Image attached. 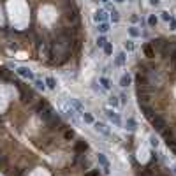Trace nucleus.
I'll list each match as a JSON object with an SVG mask.
<instances>
[{
	"label": "nucleus",
	"instance_id": "1",
	"mask_svg": "<svg viewBox=\"0 0 176 176\" xmlns=\"http://www.w3.org/2000/svg\"><path fill=\"white\" fill-rule=\"evenodd\" d=\"M150 122H152V127H153V130H159V132H160V130H164V129L167 127V122H166V118H164V116H159V115H155V116H153Z\"/></svg>",
	"mask_w": 176,
	"mask_h": 176
},
{
	"label": "nucleus",
	"instance_id": "2",
	"mask_svg": "<svg viewBox=\"0 0 176 176\" xmlns=\"http://www.w3.org/2000/svg\"><path fill=\"white\" fill-rule=\"evenodd\" d=\"M104 115H106V116L109 118V122H113L116 127H120V125H122V118H120V116H118V113H115L113 109H109V108H108V109H104Z\"/></svg>",
	"mask_w": 176,
	"mask_h": 176
},
{
	"label": "nucleus",
	"instance_id": "3",
	"mask_svg": "<svg viewBox=\"0 0 176 176\" xmlns=\"http://www.w3.org/2000/svg\"><path fill=\"white\" fill-rule=\"evenodd\" d=\"M53 115H55V113H53V108H51L49 104H46L42 109H39V116H41V120H44V122H48Z\"/></svg>",
	"mask_w": 176,
	"mask_h": 176
},
{
	"label": "nucleus",
	"instance_id": "4",
	"mask_svg": "<svg viewBox=\"0 0 176 176\" xmlns=\"http://www.w3.org/2000/svg\"><path fill=\"white\" fill-rule=\"evenodd\" d=\"M88 150V143L85 141V139H79V141H76V145H74V152L78 153V155H85V152Z\"/></svg>",
	"mask_w": 176,
	"mask_h": 176
},
{
	"label": "nucleus",
	"instance_id": "5",
	"mask_svg": "<svg viewBox=\"0 0 176 176\" xmlns=\"http://www.w3.org/2000/svg\"><path fill=\"white\" fill-rule=\"evenodd\" d=\"M93 127H95V130H97V132H100L102 136H111V130L108 129V125H106V123H100V122H93Z\"/></svg>",
	"mask_w": 176,
	"mask_h": 176
},
{
	"label": "nucleus",
	"instance_id": "6",
	"mask_svg": "<svg viewBox=\"0 0 176 176\" xmlns=\"http://www.w3.org/2000/svg\"><path fill=\"white\" fill-rule=\"evenodd\" d=\"M46 123H48V127H49L51 130H53V129H58V127H62V120H60V116H56V115H53V116H51V118H49Z\"/></svg>",
	"mask_w": 176,
	"mask_h": 176
},
{
	"label": "nucleus",
	"instance_id": "7",
	"mask_svg": "<svg viewBox=\"0 0 176 176\" xmlns=\"http://www.w3.org/2000/svg\"><path fill=\"white\" fill-rule=\"evenodd\" d=\"M16 72H18L21 78H25V79H33V74H32V71H30L28 67H18Z\"/></svg>",
	"mask_w": 176,
	"mask_h": 176
},
{
	"label": "nucleus",
	"instance_id": "8",
	"mask_svg": "<svg viewBox=\"0 0 176 176\" xmlns=\"http://www.w3.org/2000/svg\"><path fill=\"white\" fill-rule=\"evenodd\" d=\"M130 83H132V78H130L129 74H123V76L120 78V86H122V88H127Z\"/></svg>",
	"mask_w": 176,
	"mask_h": 176
},
{
	"label": "nucleus",
	"instance_id": "9",
	"mask_svg": "<svg viewBox=\"0 0 176 176\" xmlns=\"http://www.w3.org/2000/svg\"><path fill=\"white\" fill-rule=\"evenodd\" d=\"M125 129H127V130H130V132H134V130L138 129L136 120H134V118H127V122H125Z\"/></svg>",
	"mask_w": 176,
	"mask_h": 176
},
{
	"label": "nucleus",
	"instance_id": "10",
	"mask_svg": "<svg viewBox=\"0 0 176 176\" xmlns=\"http://www.w3.org/2000/svg\"><path fill=\"white\" fill-rule=\"evenodd\" d=\"M141 109H143V113H145V116H146L148 120H152V118L155 116V111H153L152 108H148V106H141Z\"/></svg>",
	"mask_w": 176,
	"mask_h": 176
},
{
	"label": "nucleus",
	"instance_id": "11",
	"mask_svg": "<svg viewBox=\"0 0 176 176\" xmlns=\"http://www.w3.org/2000/svg\"><path fill=\"white\" fill-rule=\"evenodd\" d=\"M97 160H99V164H100L102 167H109V162H108V159H106L104 153H99V155H97Z\"/></svg>",
	"mask_w": 176,
	"mask_h": 176
},
{
	"label": "nucleus",
	"instance_id": "12",
	"mask_svg": "<svg viewBox=\"0 0 176 176\" xmlns=\"http://www.w3.org/2000/svg\"><path fill=\"white\" fill-rule=\"evenodd\" d=\"M33 99H35L33 92H23V102H33Z\"/></svg>",
	"mask_w": 176,
	"mask_h": 176
},
{
	"label": "nucleus",
	"instance_id": "13",
	"mask_svg": "<svg viewBox=\"0 0 176 176\" xmlns=\"http://www.w3.org/2000/svg\"><path fill=\"white\" fill-rule=\"evenodd\" d=\"M69 102L74 106V109H76V111L83 113V106H81V102H79V100H76V99H69Z\"/></svg>",
	"mask_w": 176,
	"mask_h": 176
},
{
	"label": "nucleus",
	"instance_id": "14",
	"mask_svg": "<svg viewBox=\"0 0 176 176\" xmlns=\"http://www.w3.org/2000/svg\"><path fill=\"white\" fill-rule=\"evenodd\" d=\"M162 132V136H164V139L167 141V139H171V138H175V132H173V129H164V130H160Z\"/></svg>",
	"mask_w": 176,
	"mask_h": 176
},
{
	"label": "nucleus",
	"instance_id": "15",
	"mask_svg": "<svg viewBox=\"0 0 176 176\" xmlns=\"http://www.w3.org/2000/svg\"><path fill=\"white\" fill-rule=\"evenodd\" d=\"M99 81H100V85H102L104 90H111V81H109L108 78H100Z\"/></svg>",
	"mask_w": 176,
	"mask_h": 176
},
{
	"label": "nucleus",
	"instance_id": "16",
	"mask_svg": "<svg viewBox=\"0 0 176 176\" xmlns=\"http://www.w3.org/2000/svg\"><path fill=\"white\" fill-rule=\"evenodd\" d=\"M145 55H146L148 58H153V56H155V49H153L152 46H145Z\"/></svg>",
	"mask_w": 176,
	"mask_h": 176
},
{
	"label": "nucleus",
	"instance_id": "17",
	"mask_svg": "<svg viewBox=\"0 0 176 176\" xmlns=\"http://www.w3.org/2000/svg\"><path fill=\"white\" fill-rule=\"evenodd\" d=\"M44 83H46V86H48V88H51V90H55V88H56V81H55V78H48Z\"/></svg>",
	"mask_w": 176,
	"mask_h": 176
},
{
	"label": "nucleus",
	"instance_id": "18",
	"mask_svg": "<svg viewBox=\"0 0 176 176\" xmlns=\"http://www.w3.org/2000/svg\"><path fill=\"white\" fill-rule=\"evenodd\" d=\"M81 116H83L85 123H92V125H93V122H95V120H93V116H92L90 113H81Z\"/></svg>",
	"mask_w": 176,
	"mask_h": 176
},
{
	"label": "nucleus",
	"instance_id": "19",
	"mask_svg": "<svg viewBox=\"0 0 176 176\" xmlns=\"http://www.w3.org/2000/svg\"><path fill=\"white\" fill-rule=\"evenodd\" d=\"M93 18H95V21H104V19H106V12H104V11H97Z\"/></svg>",
	"mask_w": 176,
	"mask_h": 176
},
{
	"label": "nucleus",
	"instance_id": "20",
	"mask_svg": "<svg viewBox=\"0 0 176 176\" xmlns=\"http://www.w3.org/2000/svg\"><path fill=\"white\" fill-rule=\"evenodd\" d=\"M108 100H109V106H113V108H116V106L120 104V100H118V97H116V95H109V99H108Z\"/></svg>",
	"mask_w": 176,
	"mask_h": 176
},
{
	"label": "nucleus",
	"instance_id": "21",
	"mask_svg": "<svg viewBox=\"0 0 176 176\" xmlns=\"http://www.w3.org/2000/svg\"><path fill=\"white\" fill-rule=\"evenodd\" d=\"M74 136H76V134H74V130H71V129L63 132V139H65V141H71V139H74Z\"/></svg>",
	"mask_w": 176,
	"mask_h": 176
},
{
	"label": "nucleus",
	"instance_id": "22",
	"mask_svg": "<svg viewBox=\"0 0 176 176\" xmlns=\"http://www.w3.org/2000/svg\"><path fill=\"white\" fill-rule=\"evenodd\" d=\"M125 58H127L125 53H120V55L116 56V63H118V65H123V63H125Z\"/></svg>",
	"mask_w": 176,
	"mask_h": 176
},
{
	"label": "nucleus",
	"instance_id": "23",
	"mask_svg": "<svg viewBox=\"0 0 176 176\" xmlns=\"http://www.w3.org/2000/svg\"><path fill=\"white\" fill-rule=\"evenodd\" d=\"M108 30H109V25H108V23H100V25H99V32H100V33H104V32H108Z\"/></svg>",
	"mask_w": 176,
	"mask_h": 176
},
{
	"label": "nucleus",
	"instance_id": "24",
	"mask_svg": "<svg viewBox=\"0 0 176 176\" xmlns=\"http://www.w3.org/2000/svg\"><path fill=\"white\" fill-rule=\"evenodd\" d=\"M106 42H108V41H106V37H102V35L97 39V46H99V48H104V44H106Z\"/></svg>",
	"mask_w": 176,
	"mask_h": 176
},
{
	"label": "nucleus",
	"instance_id": "25",
	"mask_svg": "<svg viewBox=\"0 0 176 176\" xmlns=\"http://www.w3.org/2000/svg\"><path fill=\"white\" fill-rule=\"evenodd\" d=\"M150 145H152L153 148H157V146H159V139H157L155 136H150Z\"/></svg>",
	"mask_w": 176,
	"mask_h": 176
},
{
	"label": "nucleus",
	"instance_id": "26",
	"mask_svg": "<svg viewBox=\"0 0 176 176\" xmlns=\"http://www.w3.org/2000/svg\"><path fill=\"white\" fill-rule=\"evenodd\" d=\"M104 51H106L108 55H111V53H113V46H111L109 42H106V44H104Z\"/></svg>",
	"mask_w": 176,
	"mask_h": 176
},
{
	"label": "nucleus",
	"instance_id": "27",
	"mask_svg": "<svg viewBox=\"0 0 176 176\" xmlns=\"http://www.w3.org/2000/svg\"><path fill=\"white\" fill-rule=\"evenodd\" d=\"M35 86H37L39 90H44V88H46V83H42L41 79H35Z\"/></svg>",
	"mask_w": 176,
	"mask_h": 176
},
{
	"label": "nucleus",
	"instance_id": "28",
	"mask_svg": "<svg viewBox=\"0 0 176 176\" xmlns=\"http://www.w3.org/2000/svg\"><path fill=\"white\" fill-rule=\"evenodd\" d=\"M85 176H99V169H90L85 173Z\"/></svg>",
	"mask_w": 176,
	"mask_h": 176
},
{
	"label": "nucleus",
	"instance_id": "29",
	"mask_svg": "<svg viewBox=\"0 0 176 176\" xmlns=\"http://www.w3.org/2000/svg\"><path fill=\"white\" fill-rule=\"evenodd\" d=\"M148 25H150V26H155V25H157V18H155V16H150V18H148Z\"/></svg>",
	"mask_w": 176,
	"mask_h": 176
},
{
	"label": "nucleus",
	"instance_id": "30",
	"mask_svg": "<svg viewBox=\"0 0 176 176\" xmlns=\"http://www.w3.org/2000/svg\"><path fill=\"white\" fill-rule=\"evenodd\" d=\"M129 32H130V35H132V37H138V35H139V30H138L136 26H132V28H129Z\"/></svg>",
	"mask_w": 176,
	"mask_h": 176
},
{
	"label": "nucleus",
	"instance_id": "31",
	"mask_svg": "<svg viewBox=\"0 0 176 176\" xmlns=\"http://www.w3.org/2000/svg\"><path fill=\"white\" fill-rule=\"evenodd\" d=\"M125 49H127V51H132V49H134V44H132V41H127V42H125Z\"/></svg>",
	"mask_w": 176,
	"mask_h": 176
},
{
	"label": "nucleus",
	"instance_id": "32",
	"mask_svg": "<svg viewBox=\"0 0 176 176\" xmlns=\"http://www.w3.org/2000/svg\"><path fill=\"white\" fill-rule=\"evenodd\" d=\"M162 19H166V21H171V16H169V12H162Z\"/></svg>",
	"mask_w": 176,
	"mask_h": 176
},
{
	"label": "nucleus",
	"instance_id": "33",
	"mask_svg": "<svg viewBox=\"0 0 176 176\" xmlns=\"http://www.w3.org/2000/svg\"><path fill=\"white\" fill-rule=\"evenodd\" d=\"M118 99H120V102H122V104H125V102H127V95H125V93H122Z\"/></svg>",
	"mask_w": 176,
	"mask_h": 176
},
{
	"label": "nucleus",
	"instance_id": "34",
	"mask_svg": "<svg viewBox=\"0 0 176 176\" xmlns=\"http://www.w3.org/2000/svg\"><path fill=\"white\" fill-rule=\"evenodd\" d=\"M171 30H176V21L175 19H171Z\"/></svg>",
	"mask_w": 176,
	"mask_h": 176
},
{
	"label": "nucleus",
	"instance_id": "35",
	"mask_svg": "<svg viewBox=\"0 0 176 176\" xmlns=\"http://www.w3.org/2000/svg\"><path fill=\"white\" fill-rule=\"evenodd\" d=\"M159 2H160V0H150V4H152V5H159Z\"/></svg>",
	"mask_w": 176,
	"mask_h": 176
},
{
	"label": "nucleus",
	"instance_id": "36",
	"mask_svg": "<svg viewBox=\"0 0 176 176\" xmlns=\"http://www.w3.org/2000/svg\"><path fill=\"white\" fill-rule=\"evenodd\" d=\"M173 152H175V155H176V145H175V146H173Z\"/></svg>",
	"mask_w": 176,
	"mask_h": 176
},
{
	"label": "nucleus",
	"instance_id": "37",
	"mask_svg": "<svg viewBox=\"0 0 176 176\" xmlns=\"http://www.w3.org/2000/svg\"><path fill=\"white\" fill-rule=\"evenodd\" d=\"M173 171H175V175H176V166H173Z\"/></svg>",
	"mask_w": 176,
	"mask_h": 176
},
{
	"label": "nucleus",
	"instance_id": "38",
	"mask_svg": "<svg viewBox=\"0 0 176 176\" xmlns=\"http://www.w3.org/2000/svg\"><path fill=\"white\" fill-rule=\"evenodd\" d=\"M116 2H123V0H116Z\"/></svg>",
	"mask_w": 176,
	"mask_h": 176
},
{
	"label": "nucleus",
	"instance_id": "39",
	"mask_svg": "<svg viewBox=\"0 0 176 176\" xmlns=\"http://www.w3.org/2000/svg\"><path fill=\"white\" fill-rule=\"evenodd\" d=\"M102 2H108V0H102Z\"/></svg>",
	"mask_w": 176,
	"mask_h": 176
},
{
	"label": "nucleus",
	"instance_id": "40",
	"mask_svg": "<svg viewBox=\"0 0 176 176\" xmlns=\"http://www.w3.org/2000/svg\"><path fill=\"white\" fill-rule=\"evenodd\" d=\"M0 157H2V152H0Z\"/></svg>",
	"mask_w": 176,
	"mask_h": 176
}]
</instances>
